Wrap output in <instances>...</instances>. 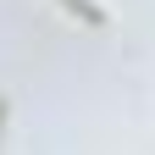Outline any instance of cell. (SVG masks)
<instances>
[{
  "label": "cell",
  "mask_w": 155,
  "mask_h": 155,
  "mask_svg": "<svg viewBox=\"0 0 155 155\" xmlns=\"http://www.w3.org/2000/svg\"><path fill=\"white\" fill-rule=\"evenodd\" d=\"M6 111H11V100H6V94H0V133H6Z\"/></svg>",
  "instance_id": "cell-2"
},
{
  "label": "cell",
  "mask_w": 155,
  "mask_h": 155,
  "mask_svg": "<svg viewBox=\"0 0 155 155\" xmlns=\"http://www.w3.org/2000/svg\"><path fill=\"white\" fill-rule=\"evenodd\" d=\"M61 6H67L72 17H83V22H89V28H105V11H100V6H94V0H61Z\"/></svg>",
  "instance_id": "cell-1"
}]
</instances>
